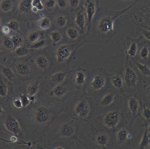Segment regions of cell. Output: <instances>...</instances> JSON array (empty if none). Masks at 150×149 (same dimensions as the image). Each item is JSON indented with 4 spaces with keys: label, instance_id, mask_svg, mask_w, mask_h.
I'll use <instances>...</instances> for the list:
<instances>
[{
    "label": "cell",
    "instance_id": "cell-41",
    "mask_svg": "<svg viewBox=\"0 0 150 149\" xmlns=\"http://www.w3.org/2000/svg\"><path fill=\"white\" fill-rule=\"evenodd\" d=\"M46 44V42L45 39L39 40L30 45V48L34 49H40L43 48Z\"/></svg>",
    "mask_w": 150,
    "mask_h": 149
},
{
    "label": "cell",
    "instance_id": "cell-12",
    "mask_svg": "<svg viewBox=\"0 0 150 149\" xmlns=\"http://www.w3.org/2000/svg\"><path fill=\"white\" fill-rule=\"evenodd\" d=\"M75 22L77 27L80 30L83 36H84L85 34L87 24L86 17L84 12L80 11L77 13L75 18Z\"/></svg>",
    "mask_w": 150,
    "mask_h": 149
},
{
    "label": "cell",
    "instance_id": "cell-14",
    "mask_svg": "<svg viewBox=\"0 0 150 149\" xmlns=\"http://www.w3.org/2000/svg\"><path fill=\"white\" fill-rule=\"evenodd\" d=\"M131 60L139 73L145 77L150 78V68L148 65L137 61L134 59Z\"/></svg>",
    "mask_w": 150,
    "mask_h": 149
},
{
    "label": "cell",
    "instance_id": "cell-13",
    "mask_svg": "<svg viewBox=\"0 0 150 149\" xmlns=\"http://www.w3.org/2000/svg\"><path fill=\"white\" fill-rule=\"evenodd\" d=\"M34 116L36 121L39 123L45 122L48 120L49 112L48 110L45 107L38 108L35 112Z\"/></svg>",
    "mask_w": 150,
    "mask_h": 149
},
{
    "label": "cell",
    "instance_id": "cell-47",
    "mask_svg": "<svg viewBox=\"0 0 150 149\" xmlns=\"http://www.w3.org/2000/svg\"><path fill=\"white\" fill-rule=\"evenodd\" d=\"M45 3L47 8L52 9L55 7L57 4V1L56 0H46Z\"/></svg>",
    "mask_w": 150,
    "mask_h": 149
},
{
    "label": "cell",
    "instance_id": "cell-50",
    "mask_svg": "<svg viewBox=\"0 0 150 149\" xmlns=\"http://www.w3.org/2000/svg\"><path fill=\"white\" fill-rule=\"evenodd\" d=\"M11 30L9 27L7 25L1 28V30L2 32L5 35V36H7V35L9 34Z\"/></svg>",
    "mask_w": 150,
    "mask_h": 149
},
{
    "label": "cell",
    "instance_id": "cell-6",
    "mask_svg": "<svg viewBox=\"0 0 150 149\" xmlns=\"http://www.w3.org/2000/svg\"><path fill=\"white\" fill-rule=\"evenodd\" d=\"M85 5L87 24V30L85 34H86L90 30L94 18L96 14V7L94 0H85Z\"/></svg>",
    "mask_w": 150,
    "mask_h": 149
},
{
    "label": "cell",
    "instance_id": "cell-22",
    "mask_svg": "<svg viewBox=\"0 0 150 149\" xmlns=\"http://www.w3.org/2000/svg\"><path fill=\"white\" fill-rule=\"evenodd\" d=\"M1 72L4 76L9 81H13L15 76L14 72L11 69L7 66L1 65Z\"/></svg>",
    "mask_w": 150,
    "mask_h": 149
},
{
    "label": "cell",
    "instance_id": "cell-27",
    "mask_svg": "<svg viewBox=\"0 0 150 149\" xmlns=\"http://www.w3.org/2000/svg\"><path fill=\"white\" fill-rule=\"evenodd\" d=\"M74 129L73 127L69 124L64 125L60 130V133L62 135L66 137H70L73 134Z\"/></svg>",
    "mask_w": 150,
    "mask_h": 149
},
{
    "label": "cell",
    "instance_id": "cell-53",
    "mask_svg": "<svg viewBox=\"0 0 150 149\" xmlns=\"http://www.w3.org/2000/svg\"><path fill=\"white\" fill-rule=\"evenodd\" d=\"M17 141V137H16V136H12V137L11 138V142H16Z\"/></svg>",
    "mask_w": 150,
    "mask_h": 149
},
{
    "label": "cell",
    "instance_id": "cell-31",
    "mask_svg": "<svg viewBox=\"0 0 150 149\" xmlns=\"http://www.w3.org/2000/svg\"><path fill=\"white\" fill-rule=\"evenodd\" d=\"M115 95L112 93L106 94L102 99L100 104L102 106H107L111 104L113 102Z\"/></svg>",
    "mask_w": 150,
    "mask_h": 149
},
{
    "label": "cell",
    "instance_id": "cell-45",
    "mask_svg": "<svg viewBox=\"0 0 150 149\" xmlns=\"http://www.w3.org/2000/svg\"><path fill=\"white\" fill-rule=\"evenodd\" d=\"M143 116L147 120H150V108L147 107L144 108L142 111Z\"/></svg>",
    "mask_w": 150,
    "mask_h": 149
},
{
    "label": "cell",
    "instance_id": "cell-2",
    "mask_svg": "<svg viewBox=\"0 0 150 149\" xmlns=\"http://www.w3.org/2000/svg\"><path fill=\"white\" fill-rule=\"evenodd\" d=\"M127 12L135 27L150 31V0H135Z\"/></svg>",
    "mask_w": 150,
    "mask_h": 149
},
{
    "label": "cell",
    "instance_id": "cell-34",
    "mask_svg": "<svg viewBox=\"0 0 150 149\" xmlns=\"http://www.w3.org/2000/svg\"><path fill=\"white\" fill-rule=\"evenodd\" d=\"M68 21V18L66 16L59 15L58 16L56 20V25L60 28H64L67 24Z\"/></svg>",
    "mask_w": 150,
    "mask_h": 149
},
{
    "label": "cell",
    "instance_id": "cell-9",
    "mask_svg": "<svg viewBox=\"0 0 150 149\" xmlns=\"http://www.w3.org/2000/svg\"><path fill=\"white\" fill-rule=\"evenodd\" d=\"M107 84V79L105 76L97 73L94 75L90 82L91 89L94 91L101 90L105 87Z\"/></svg>",
    "mask_w": 150,
    "mask_h": 149
},
{
    "label": "cell",
    "instance_id": "cell-24",
    "mask_svg": "<svg viewBox=\"0 0 150 149\" xmlns=\"http://www.w3.org/2000/svg\"><path fill=\"white\" fill-rule=\"evenodd\" d=\"M66 34L68 38L72 41L77 40L80 35L79 31L77 29L72 27L67 29Z\"/></svg>",
    "mask_w": 150,
    "mask_h": 149
},
{
    "label": "cell",
    "instance_id": "cell-46",
    "mask_svg": "<svg viewBox=\"0 0 150 149\" xmlns=\"http://www.w3.org/2000/svg\"><path fill=\"white\" fill-rule=\"evenodd\" d=\"M57 6L60 9H64L68 5V2L67 0H57Z\"/></svg>",
    "mask_w": 150,
    "mask_h": 149
},
{
    "label": "cell",
    "instance_id": "cell-30",
    "mask_svg": "<svg viewBox=\"0 0 150 149\" xmlns=\"http://www.w3.org/2000/svg\"><path fill=\"white\" fill-rule=\"evenodd\" d=\"M13 6L12 0H1L0 4L1 9L4 13H7L11 10Z\"/></svg>",
    "mask_w": 150,
    "mask_h": 149
},
{
    "label": "cell",
    "instance_id": "cell-35",
    "mask_svg": "<svg viewBox=\"0 0 150 149\" xmlns=\"http://www.w3.org/2000/svg\"><path fill=\"white\" fill-rule=\"evenodd\" d=\"M51 40L54 43L56 44L59 43L62 39V35L59 31H53L50 34Z\"/></svg>",
    "mask_w": 150,
    "mask_h": 149
},
{
    "label": "cell",
    "instance_id": "cell-51",
    "mask_svg": "<svg viewBox=\"0 0 150 149\" xmlns=\"http://www.w3.org/2000/svg\"><path fill=\"white\" fill-rule=\"evenodd\" d=\"M31 10L34 13H37L39 11L37 8L35 7H32L31 8Z\"/></svg>",
    "mask_w": 150,
    "mask_h": 149
},
{
    "label": "cell",
    "instance_id": "cell-29",
    "mask_svg": "<svg viewBox=\"0 0 150 149\" xmlns=\"http://www.w3.org/2000/svg\"><path fill=\"white\" fill-rule=\"evenodd\" d=\"M97 144L102 147H105L109 142V136L106 134H100L96 139Z\"/></svg>",
    "mask_w": 150,
    "mask_h": 149
},
{
    "label": "cell",
    "instance_id": "cell-25",
    "mask_svg": "<svg viewBox=\"0 0 150 149\" xmlns=\"http://www.w3.org/2000/svg\"><path fill=\"white\" fill-rule=\"evenodd\" d=\"M39 27L42 31L47 30L51 26V22L49 18L44 17L41 18L37 22Z\"/></svg>",
    "mask_w": 150,
    "mask_h": 149
},
{
    "label": "cell",
    "instance_id": "cell-11",
    "mask_svg": "<svg viewBox=\"0 0 150 149\" xmlns=\"http://www.w3.org/2000/svg\"><path fill=\"white\" fill-rule=\"evenodd\" d=\"M75 110L77 115L82 118H84L89 115L90 107L87 101L83 100L77 103Z\"/></svg>",
    "mask_w": 150,
    "mask_h": 149
},
{
    "label": "cell",
    "instance_id": "cell-5",
    "mask_svg": "<svg viewBox=\"0 0 150 149\" xmlns=\"http://www.w3.org/2000/svg\"><path fill=\"white\" fill-rule=\"evenodd\" d=\"M85 43L83 40L82 42L78 44H68L64 43L60 45L56 50V60L58 63H62L67 61L71 55L74 53L73 50L76 48H80L82 45H78L81 44H84Z\"/></svg>",
    "mask_w": 150,
    "mask_h": 149
},
{
    "label": "cell",
    "instance_id": "cell-33",
    "mask_svg": "<svg viewBox=\"0 0 150 149\" xmlns=\"http://www.w3.org/2000/svg\"><path fill=\"white\" fill-rule=\"evenodd\" d=\"M32 0H21L19 4V8L21 11L26 12L32 7Z\"/></svg>",
    "mask_w": 150,
    "mask_h": 149
},
{
    "label": "cell",
    "instance_id": "cell-17",
    "mask_svg": "<svg viewBox=\"0 0 150 149\" xmlns=\"http://www.w3.org/2000/svg\"><path fill=\"white\" fill-rule=\"evenodd\" d=\"M15 69L20 75L26 76L30 73V67L28 64L23 62H19L16 64Z\"/></svg>",
    "mask_w": 150,
    "mask_h": 149
},
{
    "label": "cell",
    "instance_id": "cell-32",
    "mask_svg": "<svg viewBox=\"0 0 150 149\" xmlns=\"http://www.w3.org/2000/svg\"><path fill=\"white\" fill-rule=\"evenodd\" d=\"M147 127H146L145 131L139 144V148L144 149L148 145L149 142V139Z\"/></svg>",
    "mask_w": 150,
    "mask_h": 149
},
{
    "label": "cell",
    "instance_id": "cell-7",
    "mask_svg": "<svg viewBox=\"0 0 150 149\" xmlns=\"http://www.w3.org/2000/svg\"><path fill=\"white\" fill-rule=\"evenodd\" d=\"M134 59L147 65L150 60V43L143 38L138 54Z\"/></svg>",
    "mask_w": 150,
    "mask_h": 149
},
{
    "label": "cell",
    "instance_id": "cell-52",
    "mask_svg": "<svg viewBox=\"0 0 150 149\" xmlns=\"http://www.w3.org/2000/svg\"><path fill=\"white\" fill-rule=\"evenodd\" d=\"M145 90L148 93L150 96V84L148 85L146 87Z\"/></svg>",
    "mask_w": 150,
    "mask_h": 149
},
{
    "label": "cell",
    "instance_id": "cell-40",
    "mask_svg": "<svg viewBox=\"0 0 150 149\" xmlns=\"http://www.w3.org/2000/svg\"><path fill=\"white\" fill-rule=\"evenodd\" d=\"M8 94V88L7 85L1 80L0 83V95L3 98H6Z\"/></svg>",
    "mask_w": 150,
    "mask_h": 149
},
{
    "label": "cell",
    "instance_id": "cell-48",
    "mask_svg": "<svg viewBox=\"0 0 150 149\" xmlns=\"http://www.w3.org/2000/svg\"><path fill=\"white\" fill-rule=\"evenodd\" d=\"M80 1V0H69V4L71 8L75 9L79 6Z\"/></svg>",
    "mask_w": 150,
    "mask_h": 149
},
{
    "label": "cell",
    "instance_id": "cell-56",
    "mask_svg": "<svg viewBox=\"0 0 150 149\" xmlns=\"http://www.w3.org/2000/svg\"><path fill=\"white\" fill-rule=\"evenodd\" d=\"M149 148L150 149V146H149Z\"/></svg>",
    "mask_w": 150,
    "mask_h": 149
},
{
    "label": "cell",
    "instance_id": "cell-18",
    "mask_svg": "<svg viewBox=\"0 0 150 149\" xmlns=\"http://www.w3.org/2000/svg\"><path fill=\"white\" fill-rule=\"evenodd\" d=\"M68 75V72L60 71L54 73L51 76V81L55 83L62 84L63 83Z\"/></svg>",
    "mask_w": 150,
    "mask_h": 149
},
{
    "label": "cell",
    "instance_id": "cell-23",
    "mask_svg": "<svg viewBox=\"0 0 150 149\" xmlns=\"http://www.w3.org/2000/svg\"><path fill=\"white\" fill-rule=\"evenodd\" d=\"M67 90L65 86L62 84H58L53 89L52 94L55 97H61L65 95Z\"/></svg>",
    "mask_w": 150,
    "mask_h": 149
},
{
    "label": "cell",
    "instance_id": "cell-26",
    "mask_svg": "<svg viewBox=\"0 0 150 149\" xmlns=\"http://www.w3.org/2000/svg\"><path fill=\"white\" fill-rule=\"evenodd\" d=\"M131 136L127 130L125 128H122L119 130L117 134V139L118 141L120 142L125 141L128 139H130Z\"/></svg>",
    "mask_w": 150,
    "mask_h": 149
},
{
    "label": "cell",
    "instance_id": "cell-3",
    "mask_svg": "<svg viewBox=\"0 0 150 149\" xmlns=\"http://www.w3.org/2000/svg\"><path fill=\"white\" fill-rule=\"evenodd\" d=\"M143 41V38L139 36L134 38L130 36H127L122 43L126 59H134L137 56Z\"/></svg>",
    "mask_w": 150,
    "mask_h": 149
},
{
    "label": "cell",
    "instance_id": "cell-1",
    "mask_svg": "<svg viewBox=\"0 0 150 149\" xmlns=\"http://www.w3.org/2000/svg\"><path fill=\"white\" fill-rule=\"evenodd\" d=\"M131 7V5L123 9L116 11H112L107 8L100 9L91 25L92 32L91 36H84L83 40L85 43H109L115 34L114 28L115 20L127 13Z\"/></svg>",
    "mask_w": 150,
    "mask_h": 149
},
{
    "label": "cell",
    "instance_id": "cell-43",
    "mask_svg": "<svg viewBox=\"0 0 150 149\" xmlns=\"http://www.w3.org/2000/svg\"><path fill=\"white\" fill-rule=\"evenodd\" d=\"M31 5L32 7H36L39 11H42L44 9V6L41 0H32Z\"/></svg>",
    "mask_w": 150,
    "mask_h": 149
},
{
    "label": "cell",
    "instance_id": "cell-10",
    "mask_svg": "<svg viewBox=\"0 0 150 149\" xmlns=\"http://www.w3.org/2000/svg\"><path fill=\"white\" fill-rule=\"evenodd\" d=\"M120 121L119 113L116 111H111L106 114L103 119V122L109 128H114L117 126Z\"/></svg>",
    "mask_w": 150,
    "mask_h": 149
},
{
    "label": "cell",
    "instance_id": "cell-28",
    "mask_svg": "<svg viewBox=\"0 0 150 149\" xmlns=\"http://www.w3.org/2000/svg\"><path fill=\"white\" fill-rule=\"evenodd\" d=\"M39 88L38 83L34 82L31 83L27 88V92L30 97L34 96L38 92Z\"/></svg>",
    "mask_w": 150,
    "mask_h": 149
},
{
    "label": "cell",
    "instance_id": "cell-19",
    "mask_svg": "<svg viewBox=\"0 0 150 149\" xmlns=\"http://www.w3.org/2000/svg\"><path fill=\"white\" fill-rule=\"evenodd\" d=\"M129 109L133 117H134L138 112L139 104L138 100L134 97H131L128 101Z\"/></svg>",
    "mask_w": 150,
    "mask_h": 149
},
{
    "label": "cell",
    "instance_id": "cell-55",
    "mask_svg": "<svg viewBox=\"0 0 150 149\" xmlns=\"http://www.w3.org/2000/svg\"><path fill=\"white\" fill-rule=\"evenodd\" d=\"M147 65H148V66H149V67L150 68V60L149 62L148 63Z\"/></svg>",
    "mask_w": 150,
    "mask_h": 149
},
{
    "label": "cell",
    "instance_id": "cell-36",
    "mask_svg": "<svg viewBox=\"0 0 150 149\" xmlns=\"http://www.w3.org/2000/svg\"><path fill=\"white\" fill-rule=\"evenodd\" d=\"M40 37L39 33L36 31H33L29 33L28 36V40L29 42L34 43L39 40Z\"/></svg>",
    "mask_w": 150,
    "mask_h": 149
},
{
    "label": "cell",
    "instance_id": "cell-38",
    "mask_svg": "<svg viewBox=\"0 0 150 149\" xmlns=\"http://www.w3.org/2000/svg\"><path fill=\"white\" fill-rule=\"evenodd\" d=\"M3 43L4 46L8 50H12L14 48V45L12 40L11 37L5 36L4 37Z\"/></svg>",
    "mask_w": 150,
    "mask_h": 149
},
{
    "label": "cell",
    "instance_id": "cell-15",
    "mask_svg": "<svg viewBox=\"0 0 150 149\" xmlns=\"http://www.w3.org/2000/svg\"><path fill=\"white\" fill-rule=\"evenodd\" d=\"M110 80L112 86L118 90H122L124 85V78L119 74L114 73L110 75Z\"/></svg>",
    "mask_w": 150,
    "mask_h": 149
},
{
    "label": "cell",
    "instance_id": "cell-49",
    "mask_svg": "<svg viewBox=\"0 0 150 149\" xmlns=\"http://www.w3.org/2000/svg\"><path fill=\"white\" fill-rule=\"evenodd\" d=\"M13 104L14 106L17 108H21L23 107L20 98H18L14 100L13 101Z\"/></svg>",
    "mask_w": 150,
    "mask_h": 149
},
{
    "label": "cell",
    "instance_id": "cell-37",
    "mask_svg": "<svg viewBox=\"0 0 150 149\" xmlns=\"http://www.w3.org/2000/svg\"><path fill=\"white\" fill-rule=\"evenodd\" d=\"M30 52L29 50L27 48L20 46L16 48L15 54L18 57H23L28 55Z\"/></svg>",
    "mask_w": 150,
    "mask_h": 149
},
{
    "label": "cell",
    "instance_id": "cell-39",
    "mask_svg": "<svg viewBox=\"0 0 150 149\" xmlns=\"http://www.w3.org/2000/svg\"><path fill=\"white\" fill-rule=\"evenodd\" d=\"M11 39L13 42L14 47L17 48L21 46L23 43V38L22 37L19 35L15 34L12 36L11 37Z\"/></svg>",
    "mask_w": 150,
    "mask_h": 149
},
{
    "label": "cell",
    "instance_id": "cell-4",
    "mask_svg": "<svg viewBox=\"0 0 150 149\" xmlns=\"http://www.w3.org/2000/svg\"><path fill=\"white\" fill-rule=\"evenodd\" d=\"M124 82L127 87L135 88L138 82L137 69L132 60L126 59L123 68Z\"/></svg>",
    "mask_w": 150,
    "mask_h": 149
},
{
    "label": "cell",
    "instance_id": "cell-42",
    "mask_svg": "<svg viewBox=\"0 0 150 149\" xmlns=\"http://www.w3.org/2000/svg\"><path fill=\"white\" fill-rule=\"evenodd\" d=\"M7 25L9 27L11 30L18 31L20 30V26L19 23L15 20H10L8 23Z\"/></svg>",
    "mask_w": 150,
    "mask_h": 149
},
{
    "label": "cell",
    "instance_id": "cell-16",
    "mask_svg": "<svg viewBox=\"0 0 150 149\" xmlns=\"http://www.w3.org/2000/svg\"><path fill=\"white\" fill-rule=\"evenodd\" d=\"M86 71L83 69H80L76 72L75 76V82L77 86L81 87L86 83L87 80Z\"/></svg>",
    "mask_w": 150,
    "mask_h": 149
},
{
    "label": "cell",
    "instance_id": "cell-21",
    "mask_svg": "<svg viewBox=\"0 0 150 149\" xmlns=\"http://www.w3.org/2000/svg\"><path fill=\"white\" fill-rule=\"evenodd\" d=\"M35 62L37 67L41 69H46L49 65L47 58L43 55H39L36 57Z\"/></svg>",
    "mask_w": 150,
    "mask_h": 149
},
{
    "label": "cell",
    "instance_id": "cell-20",
    "mask_svg": "<svg viewBox=\"0 0 150 149\" xmlns=\"http://www.w3.org/2000/svg\"><path fill=\"white\" fill-rule=\"evenodd\" d=\"M136 34L144 40L150 43V31L139 27H135Z\"/></svg>",
    "mask_w": 150,
    "mask_h": 149
},
{
    "label": "cell",
    "instance_id": "cell-44",
    "mask_svg": "<svg viewBox=\"0 0 150 149\" xmlns=\"http://www.w3.org/2000/svg\"><path fill=\"white\" fill-rule=\"evenodd\" d=\"M23 107H26L30 104L31 101L28 97L25 95H22L20 98Z\"/></svg>",
    "mask_w": 150,
    "mask_h": 149
},
{
    "label": "cell",
    "instance_id": "cell-8",
    "mask_svg": "<svg viewBox=\"0 0 150 149\" xmlns=\"http://www.w3.org/2000/svg\"><path fill=\"white\" fill-rule=\"evenodd\" d=\"M6 129L10 133L16 136H19L22 133L21 128L17 120L15 118L8 116L4 122Z\"/></svg>",
    "mask_w": 150,
    "mask_h": 149
},
{
    "label": "cell",
    "instance_id": "cell-54",
    "mask_svg": "<svg viewBox=\"0 0 150 149\" xmlns=\"http://www.w3.org/2000/svg\"><path fill=\"white\" fill-rule=\"evenodd\" d=\"M148 131L150 133V125L149 126V127H147Z\"/></svg>",
    "mask_w": 150,
    "mask_h": 149
}]
</instances>
